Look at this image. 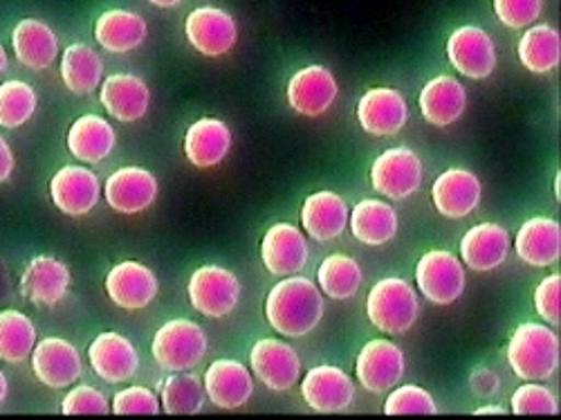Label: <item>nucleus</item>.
Here are the masks:
<instances>
[{"mask_svg": "<svg viewBox=\"0 0 561 420\" xmlns=\"http://www.w3.org/2000/svg\"><path fill=\"white\" fill-rule=\"evenodd\" d=\"M325 302L319 286L301 274L284 276L265 297V317L284 338H306L321 323Z\"/></svg>", "mask_w": 561, "mask_h": 420, "instance_id": "f257e3e1", "label": "nucleus"}, {"mask_svg": "<svg viewBox=\"0 0 561 420\" xmlns=\"http://www.w3.org/2000/svg\"><path fill=\"white\" fill-rule=\"evenodd\" d=\"M505 357L517 378L546 383L559 371V338L550 326L526 321L512 333Z\"/></svg>", "mask_w": 561, "mask_h": 420, "instance_id": "f03ea898", "label": "nucleus"}, {"mask_svg": "<svg viewBox=\"0 0 561 420\" xmlns=\"http://www.w3.org/2000/svg\"><path fill=\"white\" fill-rule=\"evenodd\" d=\"M366 317L385 336H404L417 323L420 297L402 276H385L368 291Z\"/></svg>", "mask_w": 561, "mask_h": 420, "instance_id": "7ed1b4c3", "label": "nucleus"}, {"mask_svg": "<svg viewBox=\"0 0 561 420\" xmlns=\"http://www.w3.org/2000/svg\"><path fill=\"white\" fill-rule=\"evenodd\" d=\"M209 351L207 333L192 319H169L153 336L151 355L156 364L169 373L192 371Z\"/></svg>", "mask_w": 561, "mask_h": 420, "instance_id": "20e7f679", "label": "nucleus"}, {"mask_svg": "<svg viewBox=\"0 0 561 420\" xmlns=\"http://www.w3.org/2000/svg\"><path fill=\"white\" fill-rule=\"evenodd\" d=\"M415 286L434 306H451L467 288L465 265L447 250H430L415 265Z\"/></svg>", "mask_w": 561, "mask_h": 420, "instance_id": "39448f33", "label": "nucleus"}, {"mask_svg": "<svg viewBox=\"0 0 561 420\" xmlns=\"http://www.w3.org/2000/svg\"><path fill=\"white\" fill-rule=\"evenodd\" d=\"M241 293L239 276L222 265H201L194 270L190 286H186L194 310L211 319L227 317L237 310Z\"/></svg>", "mask_w": 561, "mask_h": 420, "instance_id": "423d86ee", "label": "nucleus"}, {"mask_svg": "<svg viewBox=\"0 0 561 420\" xmlns=\"http://www.w3.org/2000/svg\"><path fill=\"white\" fill-rule=\"evenodd\" d=\"M423 162L409 147L387 149L370 164V186L391 201L411 198L423 186Z\"/></svg>", "mask_w": 561, "mask_h": 420, "instance_id": "0eeeda50", "label": "nucleus"}, {"mask_svg": "<svg viewBox=\"0 0 561 420\" xmlns=\"http://www.w3.org/2000/svg\"><path fill=\"white\" fill-rule=\"evenodd\" d=\"M407 373L404 351L385 338L368 340L355 362V378L370 394H387Z\"/></svg>", "mask_w": 561, "mask_h": 420, "instance_id": "6e6552de", "label": "nucleus"}, {"mask_svg": "<svg viewBox=\"0 0 561 420\" xmlns=\"http://www.w3.org/2000/svg\"><path fill=\"white\" fill-rule=\"evenodd\" d=\"M184 36L198 55L218 59L233 50V45L239 41V25L229 12L214 5H203L186 16Z\"/></svg>", "mask_w": 561, "mask_h": 420, "instance_id": "1a4fd4ad", "label": "nucleus"}, {"mask_svg": "<svg viewBox=\"0 0 561 420\" xmlns=\"http://www.w3.org/2000/svg\"><path fill=\"white\" fill-rule=\"evenodd\" d=\"M447 59L467 79H488L499 66L496 45L479 25H460L447 38Z\"/></svg>", "mask_w": 561, "mask_h": 420, "instance_id": "9d476101", "label": "nucleus"}, {"mask_svg": "<svg viewBox=\"0 0 561 420\" xmlns=\"http://www.w3.org/2000/svg\"><path fill=\"white\" fill-rule=\"evenodd\" d=\"M252 376L270 391L284 394L301 381L299 353L288 344L274 338L259 340L250 351Z\"/></svg>", "mask_w": 561, "mask_h": 420, "instance_id": "9b49d317", "label": "nucleus"}, {"mask_svg": "<svg viewBox=\"0 0 561 420\" xmlns=\"http://www.w3.org/2000/svg\"><path fill=\"white\" fill-rule=\"evenodd\" d=\"M160 194L158 178L145 167H122L113 171L104 184V198L108 207L124 216L147 212Z\"/></svg>", "mask_w": 561, "mask_h": 420, "instance_id": "f8f14e48", "label": "nucleus"}, {"mask_svg": "<svg viewBox=\"0 0 561 420\" xmlns=\"http://www.w3.org/2000/svg\"><path fill=\"white\" fill-rule=\"evenodd\" d=\"M102 192L98 173L83 164H66L50 180V198L55 207L72 218H81L95 209Z\"/></svg>", "mask_w": 561, "mask_h": 420, "instance_id": "ddd939ff", "label": "nucleus"}, {"mask_svg": "<svg viewBox=\"0 0 561 420\" xmlns=\"http://www.w3.org/2000/svg\"><path fill=\"white\" fill-rule=\"evenodd\" d=\"M355 394V381L333 364L312 366L301 381V398L317 413L346 411L353 405Z\"/></svg>", "mask_w": 561, "mask_h": 420, "instance_id": "4468645a", "label": "nucleus"}, {"mask_svg": "<svg viewBox=\"0 0 561 420\" xmlns=\"http://www.w3.org/2000/svg\"><path fill=\"white\" fill-rule=\"evenodd\" d=\"M310 259V246L304 235L293 223H274L261 239V261L272 276H290L299 274Z\"/></svg>", "mask_w": 561, "mask_h": 420, "instance_id": "2eb2a0df", "label": "nucleus"}, {"mask_svg": "<svg viewBox=\"0 0 561 420\" xmlns=\"http://www.w3.org/2000/svg\"><path fill=\"white\" fill-rule=\"evenodd\" d=\"M340 98L335 75L323 66H306L288 81V104L297 115L319 117L329 113Z\"/></svg>", "mask_w": 561, "mask_h": 420, "instance_id": "dca6fc26", "label": "nucleus"}, {"mask_svg": "<svg viewBox=\"0 0 561 420\" xmlns=\"http://www.w3.org/2000/svg\"><path fill=\"white\" fill-rule=\"evenodd\" d=\"M30 357L36 381L50 389L72 387L83 373V360L77 347L64 338L38 340Z\"/></svg>", "mask_w": 561, "mask_h": 420, "instance_id": "f3484780", "label": "nucleus"}, {"mask_svg": "<svg viewBox=\"0 0 561 420\" xmlns=\"http://www.w3.org/2000/svg\"><path fill=\"white\" fill-rule=\"evenodd\" d=\"M483 198V182L470 169L451 167L432 184V203L436 212L449 220L470 216Z\"/></svg>", "mask_w": 561, "mask_h": 420, "instance_id": "a211bd4d", "label": "nucleus"}, {"mask_svg": "<svg viewBox=\"0 0 561 420\" xmlns=\"http://www.w3.org/2000/svg\"><path fill=\"white\" fill-rule=\"evenodd\" d=\"M357 122L364 133L376 137L398 135L409 122V106L396 88H368L357 104Z\"/></svg>", "mask_w": 561, "mask_h": 420, "instance_id": "6ab92c4d", "label": "nucleus"}, {"mask_svg": "<svg viewBox=\"0 0 561 420\" xmlns=\"http://www.w3.org/2000/svg\"><path fill=\"white\" fill-rule=\"evenodd\" d=\"M106 295L122 310H142L160 293L156 272L139 261H122L106 276Z\"/></svg>", "mask_w": 561, "mask_h": 420, "instance_id": "aec40b11", "label": "nucleus"}, {"mask_svg": "<svg viewBox=\"0 0 561 420\" xmlns=\"http://www.w3.org/2000/svg\"><path fill=\"white\" fill-rule=\"evenodd\" d=\"M72 286L70 268L50 254L34 257L21 274V295L36 306H57Z\"/></svg>", "mask_w": 561, "mask_h": 420, "instance_id": "412c9836", "label": "nucleus"}, {"mask_svg": "<svg viewBox=\"0 0 561 420\" xmlns=\"http://www.w3.org/2000/svg\"><path fill=\"white\" fill-rule=\"evenodd\" d=\"M203 385L207 400L218 409H241L254 396L252 371L237 360H216L207 366Z\"/></svg>", "mask_w": 561, "mask_h": 420, "instance_id": "4be33fe9", "label": "nucleus"}, {"mask_svg": "<svg viewBox=\"0 0 561 420\" xmlns=\"http://www.w3.org/2000/svg\"><path fill=\"white\" fill-rule=\"evenodd\" d=\"M100 102L111 117L122 124H133L149 113L151 88L142 77L115 72L102 81Z\"/></svg>", "mask_w": 561, "mask_h": 420, "instance_id": "5701e85b", "label": "nucleus"}, {"mask_svg": "<svg viewBox=\"0 0 561 420\" xmlns=\"http://www.w3.org/2000/svg\"><path fill=\"white\" fill-rule=\"evenodd\" d=\"M88 360L92 371L108 385H119L135 378V373L139 368L137 349L128 338L115 331L100 333L90 342Z\"/></svg>", "mask_w": 561, "mask_h": 420, "instance_id": "b1692460", "label": "nucleus"}, {"mask_svg": "<svg viewBox=\"0 0 561 420\" xmlns=\"http://www.w3.org/2000/svg\"><path fill=\"white\" fill-rule=\"evenodd\" d=\"M510 235L499 223H479L460 239V261L467 270L492 272L510 257Z\"/></svg>", "mask_w": 561, "mask_h": 420, "instance_id": "393cba45", "label": "nucleus"}, {"mask_svg": "<svg viewBox=\"0 0 561 420\" xmlns=\"http://www.w3.org/2000/svg\"><path fill=\"white\" fill-rule=\"evenodd\" d=\"M467 104H470V100H467L465 86L451 75L430 79L417 98L420 113H423L427 124L436 128H447L462 120Z\"/></svg>", "mask_w": 561, "mask_h": 420, "instance_id": "a878e982", "label": "nucleus"}, {"mask_svg": "<svg viewBox=\"0 0 561 420\" xmlns=\"http://www.w3.org/2000/svg\"><path fill=\"white\" fill-rule=\"evenodd\" d=\"M348 205L335 192H314L304 201L301 227L304 235L317 243H329L342 237L348 227Z\"/></svg>", "mask_w": 561, "mask_h": 420, "instance_id": "bb28decb", "label": "nucleus"}, {"mask_svg": "<svg viewBox=\"0 0 561 420\" xmlns=\"http://www.w3.org/2000/svg\"><path fill=\"white\" fill-rule=\"evenodd\" d=\"M231 128L216 117L196 120L184 133V156L198 169L218 167L231 151Z\"/></svg>", "mask_w": 561, "mask_h": 420, "instance_id": "cd10ccee", "label": "nucleus"}, {"mask_svg": "<svg viewBox=\"0 0 561 420\" xmlns=\"http://www.w3.org/2000/svg\"><path fill=\"white\" fill-rule=\"evenodd\" d=\"M514 252L530 268H550L561 257V225L548 216L528 218L514 239Z\"/></svg>", "mask_w": 561, "mask_h": 420, "instance_id": "c85d7f7f", "label": "nucleus"}, {"mask_svg": "<svg viewBox=\"0 0 561 420\" xmlns=\"http://www.w3.org/2000/svg\"><path fill=\"white\" fill-rule=\"evenodd\" d=\"M348 227L355 241L368 248H380L398 237L400 218L391 203L380 198H366L351 209Z\"/></svg>", "mask_w": 561, "mask_h": 420, "instance_id": "c756f323", "label": "nucleus"}, {"mask_svg": "<svg viewBox=\"0 0 561 420\" xmlns=\"http://www.w3.org/2000/svg\"><path fill=\"white\" fill-rule=\"evenodd\" d=\"M12 48L19 64L41 72L57 61L59 36L45 21L23 19L12 32Z\"/></svg>", "mask_w": 561, "mask_h": 420, "instance_id": "7c9ffc66", "label": "nucleus"}, {"mask_svg": "<svg viewBox=\"0 0 561 420\" xmlns=\"http://www.w3.org/2000/svg\"><path fill=\"white\" fill-rule=\"evenodd\" d=\"M68 151L85 164L104 162L117 145V133L102 115H81L68 130Z\"/></svg>", "mask_w": 561, "mask_h": 420, "instance_id": "2f4dec72", "label": "nucleus"}, {"mask_svg": "<svg viewBox=\"0 0 561 420\" xmlns=\"http://www.w3.org/2000/svg\"><path fill=\"white\" fill-rule=\"evenodd\" d=\"M147 36V21L130 10H108L95 21V38L111 55H128L142 48Z\"/></svg>", "mask_w": 561, "mask_h": 420, "instance_id": "473e14b6", "label": "nucleus"}, {"mask_svg": "<svg viewBox=\"0 0 561 420\" xmlns=\"http://www.w3.org/2000/svg\"><path fill=\"white\" fill-rule=\"evenodd\" d=\"M59 72L72 95H90L104 81V61L90 45L72 43L61 53Z\"/></svg>", "mask_w": 561, "mask_h": 420, "instance_id": "72a5a7b5", "label": "nucleus"}, {"mask_svg": "<svg viewBox=\"0 0 561 420\" xmlns=\"http://www.w3.org/2000/svg\"><path fill=\"white\" fill-rule=\"evenodd\" d=\"M519 61L533 75H550L561 64V34L548 23H533L519 45Z\"/></svg>", "mask_w": 561, "mask_h": 420, "instance_id": "f704fd0d", "label": "nucleus"}, {"mask_svg": "<svg viewBox=\"0 0 561 420\" xmlns=\"http://www.w3.org/2000/svg\"><path fill=\"white\" fill-rule=\"evenodd\" d=\"M364 282L362 265L357 259L348 254H331L325 257L317 270V286L319 291L337 302L351 299L359 293Z\"/></svg>", "mask_w": 561, "mask_h": 420, "instance_id": "c9c22d12", "label": "nucleus"}, {"mask_svg": "<svg viewBox=\"0 0 561 420\" xmlns=\"http://www.w3.org/2000/svg\"><path fill=\"white\" fill-rule=\"evenodd\" d=\"M207 391L203 378L192 371H175L162 383L160 405L171 416H194L205 409Z\"/></svg>", "mask_w": 561, "mask_h": 420, "instance_id": "e433bc0d", "label": "nucleus"}, {"mask_svg": "<svg viewBox=\"0 0 561 420\" xmlns=\"http://www.w3.org/2000/svg\"><path fill=\"white\" fill-rule=\"evenodd\" d=\"M36 342V326L25 313L16 308L0 310V360L21 364L32 355Z\"/></svg>", "mask_w": 561, "mask_h": 420, "instance_id": "4c0bfd02", "label": "nucleus"}, {"mask_svg": "<svg viewBox=\"0 0 561 420\" xmlns=\"http://www.w3.org/2000/svg\"><path fill=\"white\" fill-rule=\"evenodd\" d=\"M38 109L36 90L21 79H8L0 83V126L21 128Z\"/></svg>", "mask_w": 561, "mask_h": 420, "instance_id": "58836bf2", "label": "nucleus"}, {"mask_svg": "<svg viewBox=\"0 0 561 420\" xmlns=\"http://www.w3.org/2000/svg\"><path fill=\"white\" fill-rule=\"evenodd\" d=\"M510 411L517 416H557L559 400L554 391L537 381H526L510 398Z\"/></svg>", "mask_w": 561, "mask_h": 420, "instance_id": "ea45409f", "label": "nucleus"}, {"mask_svg": "<svg viewBox=\"0 0 561 420\" xmlns=\"http://www.w3.org/2000/svg\"><path fill=\"white\" fill-rule=\"evenodd\" d=\"M385 413L387 416H409V413L434 416L438 413V405L434 396L423 387L396 385L385 400Z\"/></svg>", "mask_w": 561, "mask_h": 420, "instance_id": "a19ab883", "label": "nucleus"}, {"mask_svg": "<svg viewBox=\"0 0 561 420\" xmlns=\"http://www.w3.org/2000/svg\"><path fill=\"white\" fill-rule=\"evenodd\" d=\"M492 8L505 27L522 30L539 21L543 12V0H492Z\"/></svg>", "mask_w": 561, "mask_h": 420, "instance_id": "79ce46f5", "label": "nucleus"}, {"mask_svg": "<svg viewBox=\"0 0 561 420\" xmlns=\"http://www.w3.org/2000/svg\"><path fill=\"white\" fill-rule=\"evenodd\" d=\"M162 405H160V398L147 389V387H139V385H133V387H126L122 391L115 394L113 402H111V411L117 413V416H156L160 413Z\"/></svg>", "mask_w": 561, "mask_h": 420, "instance_id": "37998d69", "label": "nucleus"}, {"mask_svg": "<svg viewBox=\"0 0 561 420\" xmlns=\"http://www.w3.org/2000/svg\"><path fill=\"white\" fill-rule=\"evenodd\" d=\"M108 411H111L108 398L100 389L90 387V385L72 387L61 400V413H66V416H83V413L102 416Z\"/></svg>", "mask_w": 561, "mask_h": 420, "instance_id": "c03bdc74", "label": "nucleus"}, {"mask_svg": "<svg viewBox=\"0 0 561 420\" xmlns=\"http://www.w3.org/2000/svg\"><path fill=\"white\" fill-rule=\"evenodd\" d=\"M535 310L546 323L550 326L561 323V276L559 274H548L541 279L539 286L535 288Z\"/></svg>", "mask_w": 561, "mask_h": 420, "instance_id": "a18cd8bd", "label": "nucleus"}, {"mask_svg": "<svg viewBox=\"0 0 561 420\" xmlns=\"http://www.w3.org/2000/svg\"><path fill=\"white\" fill-rule=\"evenodd\" d=\"M470 387H472L474 394H479V396H490V394H494V391L499 389V376H496L494 371L481 366V368H477V371L472 373Z\"/></svg>", "mask_w": 561, "mask_h": 420, "instance_id": "49530a36", "label": "nucleus"}, {"mask_svg": "<svg viewBox=\"0 0 561 420\" xmlns=\"http://www.w3.org/2000/svg\"><path fill=\"white\" fill-rule=\"evenodd\" d=\"M16 169V158H14V151L12 147L8 145V139L0 135V184L8 182L12 178Z\"/></svg>", "mask_w": 561, "mask_h": 420, "instance_id": "de8ad7c7", "label": "nucleus"}, {"mask_svg": "<svg viewBox=\"0 0 561 420\" xmlns=\"http://www.w3.org/2000/svg\"><path fill=\"white\" fill-rule=\"evenodd\" d=\"M477 416H485V413H507V409L503 405H483L479 409H474Z\"/></svg>", "mask_w": 561, "mask_h": 420, "instance_id": "09e8293b", "label": "nucleus"}, {"mask_svg": "<svg viewBox=\"0 0 561 420\" xmlns=\"http://www.w3.org/2000/svg\"><path fill=\"white\" fill-rule=\"evenodd\" d=\"M8 394H10V385H8L5 373L0 371V405H3V402L8 400Z\"/></svg>", "mask_w": 561, "mask_h": 420, "instance_id": "8fccbe9b", "label": "nucleus"}, {"mask_svg": "<svg viewBox=\"0 0 561 420\" xmlns=\"http://www.w3.org/2000/svg\"><path fill=\"white\" fill-rule=\"evenodd\" d=\"M149 3L151 5H156V8H175V5H180L182 3V0H149Z\"/></svg>", "mask_w": 561, "mask_h": 420, "instance_id": "3c124183", "label": "nucleus"}, {"mask_svg": "<svg viewBox=\"0 0 561 420\" xmlns=\"http://www.w3.org/2000/svg\"><path fill=\"white\" fill-rule=\"evenodd\" d=\"M5 68H8V53H5L3 45H0V75L5 72Z\"/></svg>", "mask_w": 561, "mask_h": 420, "instance_id": "603ef678", "label": "nucleus"}, {"mask_svg": "<svg viewBox=\"0 0 561 420\" xmlns=\"http://www.w3.org/2000/svg\"><path fill=\"white\" fill-rule=\"evenodd\" d=\"M559 180H561V175L557 173V175H554V196H557V201H559V184H561Z\"/></svg>", "mask_w": 561, "mask_h": 420, "instance_id": "864d4df0", "label": "nucleus"}]
</instances>
